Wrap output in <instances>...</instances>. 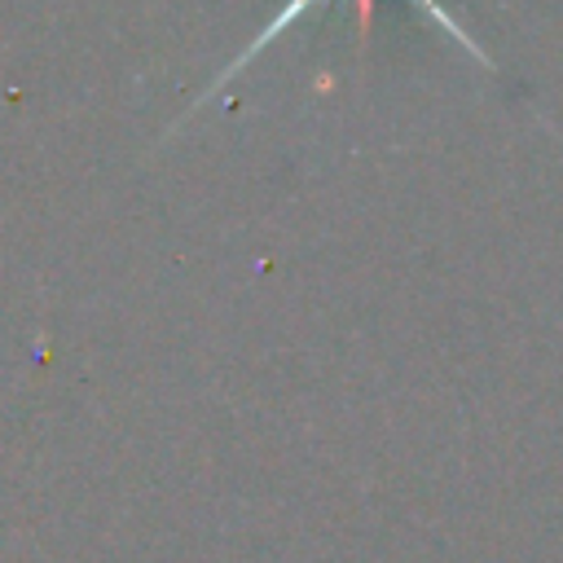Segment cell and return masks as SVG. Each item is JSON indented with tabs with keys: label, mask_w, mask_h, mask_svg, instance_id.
<instances>
[{
	"label": "cell",
	"mask_w": 563,
	"mask_h": 563,
	"mask_svg": "<svg viewBox=\"0 0 563 563\" xmlns=\"http://www.w3.org/2000/svg\"><path fill=\"white\" fill-rule=\"evenodd\" d=\"M321 4H330V0H286V4H282V9H277V13H273L264 26H260V35H255V40H251V44H246V48H242V53H238V57H233V62H229V66H224V70H220V75H216V79H211V84H207L198 97H194V106L211 101V97H216V92H220V88H224L233 75H242V70H246V66H251V62H255V57H260V53H264V48H268L277 35H286L290 26H299V22H303L308 13H317ZM413 4H418V9H422V13H427V18H431V22H435V26H440L449 40H457V44H462V53H466L471 62L493 66V57H488V53H484V48H479L471 35H466V26H462V22H457V18H453V13H449L440 0H413ZM356 13H361V35H365V31H369L374 0H356Z\"/></svg>",
	"instance_id": "obj_1"
}]
</instances>
